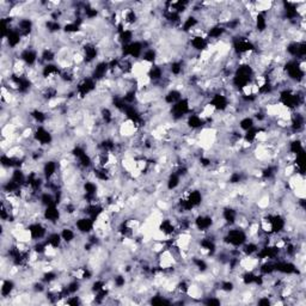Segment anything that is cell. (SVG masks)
Here are the masks:
<instances>
[{
    "label": "cell",
    "instance_id": "obj_1",
    "mask_svg": "<svg viewBox=\"0 0 306 306\" xmlns=\"http://www.w3.org/2000/svg\"><path fill=\"white\" fill-rule=\"evenodd\" d=\"M74 227L81 235H89V233L94 232L95 220H92L90 217H86V215H83V217H79L77 219Z\"/></svg>",
    "mask_w": 306,
    "mask_h": 306
}]
</instances>
